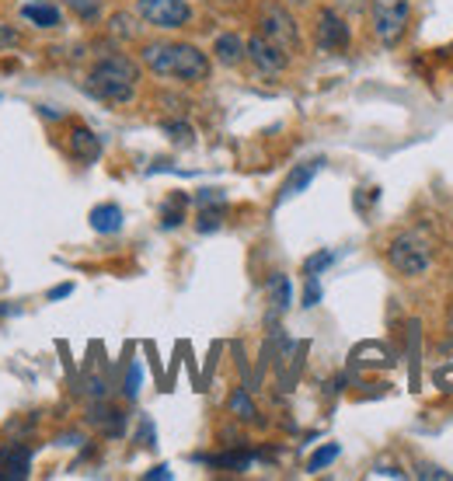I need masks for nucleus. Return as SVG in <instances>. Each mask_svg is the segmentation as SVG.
<instances>
[{
	"mask_svg": "<svg viewBox=\"0 0 453 481\" xmlns=\"http://www.w3.org/2000/svg\"><path fill=\"white\" fill-rule=\"evenodd\" d=\"M224 207H209V209H199V224L196 227L203 230V234H209V230H217L220 227V220H224Z\"/></svg>",
	"mask_w": 453,
	"mask_h": 481,
	"instance_id": "23",
	"label": "nucleus"
},
{
	"mask_svg": "<svg viewBox=\"0 0 453 481\" xmlns=\"http://www.w3.org/2000/svg\"><path fill=\"white\" fill-rule=\"evenodd\" d=\"M317 300H321V283H317V275H307V290H304V307H317Z\"/></svg>",
	"mask_w": 453,
	"mask_h": 481,
	"instance_id": "30",
	"label": "nucleus"
},
{
	"mask_svg": "<svg viewBox=\"0 0 453 481\" xmlns=\"http://www.w3.org/2000/svg\"><path fill=\"white\" fill-rule=\"evenodd\" d=\"M143 67L158 77H175L181 84L209 81V56L188 43H150L143 46Z\"/></svg>",
	"mask_w": 453,
	"mask_h": 481,
	"instance_id": "1",
	"label": "nucleus"
},
{
	"mask_svg": "<svg viewBox=\"0 0 453 481\" xmlns=\"http://www.w3.org/2000/svg\"><path fill=\"white\" fill-rule=\"evenodd\" d=\"M0 467L11 475V478H28L32 471V450L28 447H11L0 454Z\"/></svg>",
	"mask_w": 453,
	"mask_h": 481,
	"instance_id": "14",
	"label": "nucleus"
},
{
	"mask_svg": "<svg viewBox=\"0 0 453 481\" xmlns=\"http://www.w3.org/2000/svg\"><path fill=\"white\" fill-rule=\"evenodd\" d=\"M370 11H373V35L384 46H398L408 32L411 4L408 0H370Z\"/></svg>",
	"mask_w": 453,
	"mask_h": 481,
	"instance_id": "4",
	"label": "nucleus"
},
{
	"mask_svg": "<svg viewBox=\"0 0 453 481\" xmlns=\"http://www.w3.org/2000/svg\"><path fill=\"white\" fill-rule=\"evenodd\" d=\"M419 478H443V481H450L453 475L450 471H443V467H422V471H419Z\"/></svg>",
	"mask_w": 453,
	"mask_h": 481,
	"instance_id": "31",
	"label": "nucleus"
},
{
	"mask_svg": "<svg viewBox=\"0 0 453 481\" xmlns=\"http://www.w3.org/2000/svg\"><path fill=\"white\" fill-rule=\"evenodd\" d=\"M314 35H317V49H324V53H342V49H349V24H345V18H342L339 11H332V7L317 11Z\"/></svg>",
	"mask_w": 453,
	"mask_h": 481,
	"instance_id": "7",
	"label": "nucleus"
},
{
	"mask_svg": "<svg viewBox=\"0 0 453 481\" xmlns=\"http://www.w3.org/2000/svg\"><path fill=\"white\" fill-rule=\"evenodd\" d=\"M443 360L436 363V370H432V377H436V388L443 390H453V342L443 345V352H439Z\"/></svg>",
	"mask_w": 453,
	"mask_h": 481,
	"instance_id": "19",
	"label": "nucleus"
},
{
	"mask_svg": "<svg viewBox=\"0 0 453 481\" xmlns=\"http://www.w3.org/2000/svg\"><path fill=\"white\" fill-rule=\"evenodd\" d=\"M70 11L77 14V18H84V22H94L98 14H101V0H67Z\"/></svg>",
	"mask_w": 453,
	"mask_h": 481,
	"instance_id": "22",
	"label": "nucleus"
},
{
	"mask_svg": "<svg viewBox=\"0 0 453 481\" xmlns=\"http://www.w3.org/2000/svg\"><path fill=\"white\" fill-rule=\"evenodd\" d=\"M213 467H234V471H248L251 454H220V457L209 460Z\"/></svg>",
	"mask_w": 453,
	"mask_h": 481,
	"instance_id": "24",
	"label": "nucleus"
},
{
	"mask_svg": "<svg viewBox=\"0 0 453 481\" xmlns=\"http://www.w3.org/2000/svg\"><path fill=\"white\" fill-rule=\"evenodd\" d=\"M136 11H140V18L147 24L168 28V32L171 28H185L188 18H192V7L185 0H140Z\"/></svg>",
	"mask_w": 453,
	"mask_h": 481,
	"instance_id": "6",
	"label": "nucleus"
},
{
	"mask_svg": "<svg viewBox=\"0 0 453 481\" xmlns=\"http://www.w3.org/2000/svg\"><path fill=\"white\" fill-rule=\"evenodd\" d=\"M147 478H171V471L160 464V467H154V471H147Z\"/></svg>",
	"mask_w": 453,
	"mask_h": 481,
	"instance_id": "34",
	"label": "nucleus"
},
{
	"mask_svg": "<svg viewBox=\"0 0 453 481\" xmlns=\"http://www.w3.org/2000/svg\"><path fill=\"white\" fill-rule=\"evenodd\" d=\"M373 478H405V471H398V467H377Z\"/></svg>",
	"mask_w": 453,
	"mask_h": 481,
	"instance_id": "33",
	"label": "nucleus"
},
{
	"mask_svg": "<svg viewBox=\"0 0 453 481\" xmlns=\"http://www.w3.org/2000/svg\"><path fill=\"white\" fill-rule=\"evenodd\" d=\"M342 7H349V11H360V7H366V0H339Z\"/></svg>",
	"mask_w": 453,
	"mask_h": 481,
	"instance_id": "35",
	"label": "nucleus"
},
{
	"mask_svg": "<svg viewBox=\"0 0 453 481\" xmlns=\"http://www.w3.org/2000/svg\"><path fill=\"white\" fill-rule=\"evenodd\" d=\"M185 207H188V196H171L164 207H160V227L164 230H175L181 227V220H185Z\"/></svg>",
	"mask_w": 453,
	"mask_h": 481,
	"instance_id": "17",
	"label": "nucleus"
},
{
	"mask_svg": "<svg viewBox=\"0 0 453 481\" xmlns=\"http://www.w3.org/2000/svg\"><path fill=\"white\" fill-rule=\"evenodd\" d=\"M321 164H324V160H304V164H296L294 171H290V178H286V182H283V188H279V199H275V207H283L286 199L300 196L307 185L314 182V175L321 171Z\"/></svg>",
	"mask_w": 453,
	"mask_h": 481,
	"instance_id": "9",
	"label": "nucleus"
},
{
	"mask_svg": "<svg viewBox=\"0 0 453 481\" xmlns=\"http://www.w3.org/2000/svg\"><path fill=\"white\" fill-rule=\"evenodd\" d=\"M67 143H70V154L81 160V164H94V160L101 158V139L94 137L88 126H73Z\"/></svg>",
	"mask_w": 453,
	"mask_h": 481,
	"instance_id": "10",
	"label": "nucleus"
},
{
	"mask_svg": "<svg viewBox=\"0 0 453 481\" xmlns=\"http://www.w3.org/2000/svg\"><path fill=\"white\" fill-rule=\"evenodd\" d=\"M209 207L226 209V196L220 192V188H203V192H199V209H209Z\"/></svg>",
	"mask_w": 453,
	"mask_h": 481,
	"instance_id": "27",
	"label": "nucleus"
},
{
	"mask_svg": "<svg viewBox=\"0 0 453 481\" xmlns=\"http://www.w3.org/2000/svg\"><path fill=\"white\" fill-rule=\"evenodd\" d=\"M22 14L32 24H39V28H56L60 18H63V14H60V7H53V4H28Z\"/></svg>",
	"mask_w": 453,
	"mask_h": 481,
	"instance_id": "16",
	"label": "nucleus"
},
{
	"mask_svg": "<svg viewBox=\"0 0 453 481\" xmlns=\"http://www.w3.org/2000/svg\"><path fill=\"white\" fill-rule=\"evenodd\" d=\"M122 412H115V409H91V426H98V429H105L109 436H119L122 433Z\"/></svg>",
	"mask_w": 453,
	"mask_h": 481,
	"instance_id": "18",
	"label": "nucleus"
},
{
	"mask_svg": "<svg viewBox=\"0 0 453 481\" xmlns=\"http://www.w3.org/2000/svg\"><path fill=\"white\" fill-rule=\"evenodd\" d=\"M258 28H262V35H265L269 43H275L286 56L300 53V28H296V18L283 7V4L265 0L262 11H258Z\"/></svg>",
	"mask_w": 453,
	"mask_h": 481,
	"instance_id": "3",
	"label": "nucleus"
},
{
	"mask_svg": "<svg viewBox=\"0 0 453 481\" xmlns=\"http://www.w3.org/2000/svg\"><path fill=\"white\" fill-rule=\"evenodd\" d=\"M136 81H140V67L130 56H105L91 67L88 91L112 105H130L136 98Z\"/></svg>",
	"mask_w": 453,
	"mask_h": 481,
	"instance_id": "2",
	"label": "nucleus"
},
{
	"mask_svg": "<svg viewBox=\"0 0 453 481\" xmlns=\"http://www.w3.org/2000/svg\"><path fill=\"white\" fill-rule=\"evenodd\" d=\"M450 332H453V307H450Z\"/></svg>",
	"mask_w": 453,
	"mask_h": 481,
	"instance_id": "36",
	"label": "nucleus"
},
{
	"mask_svg": "<svg viewBox=\"0 0 453 481\" xmlns=\"http://www.w3.org/2000/svg\"><path fill=\"white\" fill-rule=\"evenodd\" d=\"M226 409H230V415H237L241 422H255V418H258V409H255V401H251V394L245 388L230 390V398H226Z\"/></svg>",
	"mask_w": 453,
	"mask_h": 481,
	"instance_id": "15",
	"label": "nucleus"
},
{
	"mask_svg": "<svg viewBox=\"0 0 453 481\" xmlns=\"http://www.w3.org/2000/svg\"><path fill=\"white\" fill-rule=\"evenodd\" d=\"M112 35L115 39H133L136 35L133 14H112Z\"/></svg>",
	"mask_w": 453,
	"mask_h": 481,
	"instance_id": "25",
	"label": "nucleus"
},
{
	"mask_svg": "<svg viewBox=\"0 0 453 481\" xmlns=\"http://www.w3.org/2000/svg\"><path fill=\"white\" fill-rule=\"evenodd\" d=\"M91 227L98 230V234H119L122 230V209L115 207V203H101V207H94L91 209Z\"/></svg>",
	"mask_w": 453,
	"mask_h": 481,
	"instance_id": "12",
	"label": "nucleus"
},
{
	"mask_svg": "<svg viewBox=\"0 0 453 481\" xmlns=\"http://www.w3.org/2000/svg\"><path fill=\"white\" fill-rule=\"evenodd\" d=\"M335 457H339V443H324L314 457L307 460V471H311V475H317V471H324V467H328V464H332Z\"/></svg>",
	"mask_w": 453,
	"mask_h": 481,
	"instance_id": "20",
	"label": "nucleus"
},
{
	"mask_svg": "<svg viewBox=\"0 0 453 481\" xmlns=\"http://www.w3.org/2000/svg\"><path fill=\"white\" fill-rule=\"evenodd\" d=\"M140 377H143V370H140V363H130V370H126V398H136V390H140Z\"/></svg>",
	"mask_w": 453,
	"mask_h": 481,
	"instance_id": "29",
	"label": "nucleus"
},
{
	"mask_svg": "<svg viewBox=\"0 0 453 481\" xmlns=\"http://www.w3.org/2000/svg\"><path fill=\"white\" fill-rule=\"evenodd\" d=\"M245 49H248V60L262 70V73H283V70L290 67V56L275 46V43H269L262 32L251 35L248 43H245Z\"/></svg>",
	"mask_w": 453,
	"mask_h": 481,
	"instance_id": "8",
	"label": "nucleus"
},
{
	"mask_svg": "<svg viewBox=\"0 0 453 481\" xmlns=\"http://www.w3.org/2000/svg\"><path fill=\"white\" fill-rule=\"evenodd\" d=\"M70 293H73V283H60V286L49 290V300H63V297H70Z\"/></svg>",
	"mask_w": 453,
	"mask_h": 481,
	"instance_id": "32",
	"label": "nucleus"
},
{
	"mask_svg": "<svg viewBox=\"0 0 453 481\" xmlns=\"http://www.w3.org/2000/svg\"><path fill=\"white\" fill-rule=\"evenodd\" d=\"M265 293H269V303L279 311V314H283V311H290V303H294V283H290V275H283V273L269 275Z\"/></svg>",
	"mask_w": 453,
	"mask_h": 481,
	"instance_id": "13",
	"label": "nucleus"
},
{
	"mask_svg": "<svg viewBox=\"0 0 453 481\" xmlns=\"http://www.w3.org/2000/svg\"><path fill=\"white\" fill-rule=\"evenodd\" d=\"M335 262V255L332 252H317V255H311L307 262H304V275H317V273H324L328 265Z\"/></svg>",
	"mask_w": 453,
	"mask_h": 481,
	"instance_id": "26",
	"label": "nucleus"
},
{
	"mask_svg": "<svg viewBox=\"0 0 453 481\" xmlns=\"http://www.w3.org/2000/svg\"><path fill=\"white\" fill-rule=\"evenodd\" d=\"M387 262H390L401 275H422L432 262L429 245H426L419 234H398V237L390 241V248H387Z\"/></svg>",
	"mask_w": 453,
	"mask_h": 481,
	"instance_id": "5",
	"label": "nucleus"
},
{
	"mask_svg": "<svg viewBox=\"0 0 453 481\" xmlns=\"http://www.w3.org/2000/svg\"><path fill=\"white\" fill-rule=\"evenodd\" d=\"M164 133L175 147H192V137H196L188 122H164Z\"/></svg>",
	"mask_w": 453,
	"mask_h": 481,
	"instance_id": "21",
	"label": "nucleus"
},
{
	"mask_svg": "<svg viewBox=\"0 0 453 481\" xmlns=\"http://www.w3.org/2000/svg\"><path fill=\"white\" fill-rule=\"evenodd\" d=\"M18 43H22L18 28H11L7 22H0V53H4V49H14Z\"/></svg>",
	"mask_w": 453,
	"mask_h": 481,
	"instance_id": "28",
	"label": "nucleus"
},
{
	"mask_svg": "<svg viewBox=\"0 0 453 481\" xmlns=\"http://www.w3.org/2000/svg\"><path fill=\"white\" fill-rule=\"evenodd\" d=\"M213 53H217V60L224 63V67H237L245 56H248V49H245V39L241 35H234V32H224V35H217V43H213Z\"/></svg>",
	"mask_w": 453,
	"mask_h": 481,
	"instance_id": "11",
	"label": "nucleus"
}]
</instances>
